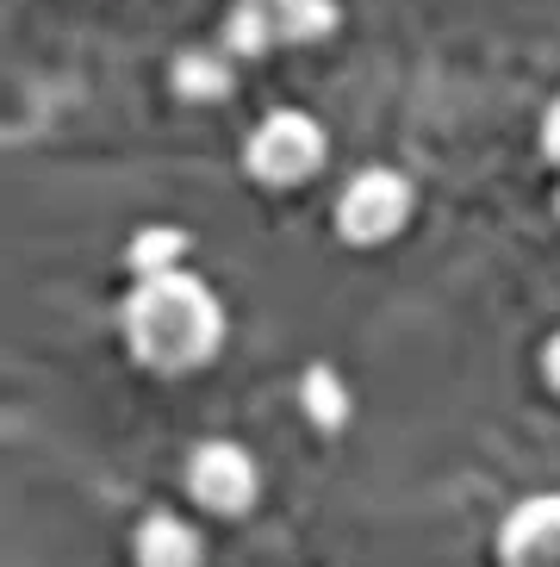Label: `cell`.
I'll return each mask as SVG.
<instances>
[{"mask_svg":"<svg viewBox=\"0 0 560 567\" xmlns=\"http://www.w3.org/2000/svg\"><path fill=\"white\" fill-rule=\"evenodd\" d=\"M118 331H125V350L137 368L175 381V374H199L225 350V306L199 275L168 268V275L132 281V293L118 306Z\"/></svg>","mask_w":560,"mask_h":567,"instance_id":"cell-1","label":"cell"},{"mask_svg":"<svg viewBox=\"0 0 560 567\" xmlns=\"http://www.w3.org/2000/svg\"><path fill=\"white\" fill-rule=\"evenodd\" d=\"M324 163H330L324 125L312 113H293V106L268 113L243 144V175L256 187H305Z\"/></svg>","mask_w":560,"mask_h":567,"instance_id":"cell-2","label":"cell"},{"mask_svg":"<svg viewBox=\"0 0 560 567\" xmlns=\"http://www.w3.org/2000/svg\"><path fill=\"white\" fill-rule=\"evenodd\" d=\"M412 213H417V194L398 168H362L336 194V237L349 250H380L412 225Z\"/></svg>","mask_w":560,"mask_h":567,"instance_id":"cell-3","label":"cell"},{"mask_svg":"<svg viewBox=\"0 0 560 567\" xmlns=\"http://www.w3.org/2000/svg\"><path fill=\"white\" fill-rule=\"evenodd\" d=\"M187 499L206 517H243L262 499V467L243 443H199L187 455Z\"/></svg>","mask_w":560,"mask_h":567,"instance_id":"cell-4","label":"cell"},{"mask_svg":"<svg viewBox=\"0 0 560 567\" xmlns=\"http://www.w3.org/2000/svg\"><path fill=\"white\" fill-rule=\"evenodd\" d=\"M498 567H560V493H536L505 517Z\"/></svg>","mask_w":560,"mask_h":567,"instance_id":"cell-5","label":"cell"},{"mask_svg":"<svg viewBox=\"0 0 560 567\" xmlns=\"http://www.w3.org/2000/svg\"><path fill=\"white\" fill-rule=\"evenodd\" d=\"M132 561L137 567H199L206 561V536L175 512H149L132 536Z\"/></svg>","mask_w":560,"mask_h":567,"instance_id":"cell-6","label":"cell"},{"mask_svg":"<svg viewBox=\"0 0 560 567\" xmlns=\"http://www.w3.org/2000/svg\"><path fill=\"white\" fill-rule=\"evenodd\" d=\"M231 63H237L231 51H182V56H175V94L194 101V106L231 101V87H237Z\"/></svg>","mask_w":560,"mask_h":567,"instance_id":"cell-7","label":"cell"},{"mask_svg":"<svg viewBox=\"0 0 560 567\" xmlns=\"http://www.w3.org/2000/svg\"><path fill=\"white\" fill-rule=\"evenodd\" d=\"M225 51L237 56V63H256V56H268L280 44V25H274V7H262V0H237L231 13H225Z\"/></svg>","mask_w":560,"mask_h":567,"instance_id":"cell-8","label":"cell"},{"mask_svg":"<svg viewBox=\"0 0 560 567\" xmlns=\"http://www.w3.org/2000/svg\"><path fill=\"white\" fill-rule=\"evenodd\" d=\"M182 256H187V231H175V225H144V231L125 244V268H132L137 281L182 268Z\"/></svg>","mask_w":560,"mask_h":567,"instance_id":"cell-9","label":"cell"},{"mask_svg":"<svg viewBox=\"0 0 560 567\" xmlns=\"http://www.w3.org/2000/svg\"><path fill=\"white\" fill-rule=\"evenodd\" d=\"M299 405H305V417H312L318 431H343L349 424V386H343V374L336 368H312L305 381H299Z\"/></svg>","mask_w":560,"mask_h":567,"instance_id":"cell-10","label":"cell"},{"mask_svg":"<svg viewBox=\"0 0 560 567\" xmlns=\"http://www.w3.org/2000/svg\"><path fill=\"white\" fill-rule=\"evenodd\" d=\"M274 25H280V44H324L343 25V13H336V0H280Z\"/></svg>","mask_w":560,"mask_h":567,"instance_id":"cell-11","label":"cell"},{"mask_svg":"<svg viewBox=\"0 0 560 567\" xmlns=\"http://www.w3.org/2000/svg\"><path fill=\"white\" fill-rule=\"evenodd\" d=\"M542 156H548V163L560 168V101H554V106H548V113H542Z\"/></svg>","mask_w":560,"mask_h":567,"instance_id":"cell-12","label":"cell"},{"mask_svg":"<svg viewBox=\"0 0 560 567\" xmlns=\"http://www.w3.org/2000/svg\"><path fill=\"white\" fill-rule=\"evenodd\" d=\"M542 381L560 393V337H548V350H542Z\"/></svg>","mask_w":560,"mask_h":567,"instance_id":"cell-13","label":"cell"},{"mask_svg":"<svg viewBox=\"0 0 560 567\" xmlns=\"http://www.w3.org/2000/svg\"><path fill=\"white\" fill-rule=\"evenodd\" d=\"M262 7H280V0H262Z\"/></svg>","mask_w":560,"mask_h":567,"instance_id":"cell-14","label":"cell"},{"mask_svg":"<svg viewBox=\"0 0 560 567\" xmlns=\"http://www.w3.org/2000/svg\"><path fill=\"white\" fill-rule=\"evenodd\" d=\"M554 213H560V200H554Z\"/></svg>","mask_w":560,"mask_h":567,"instance_id":"cell-15","label":"cell"}]
</instances>
